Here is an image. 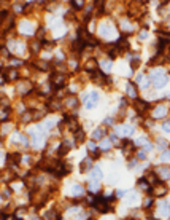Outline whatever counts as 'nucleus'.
<instances>
[{
	"label": "nucleus",
	"mask_w": 170,
	"mask_h": 220,
	"mask_svg": "<svg viewBox=\"0 0 170 220\" xmlns=\"http://www.w3.org/2000/svg\"><path fill=\"white\" fill-rule=\"evenodd\" d=\"M51 84H53L56 89H60L65 84L64 75H62V73H53V77H51Z\"/></svg>",
	"instance_id": "f257e3e1"
},
{
	"label": "nucleus",
	"mask_w": 170,
	"mask_h": 220,
	"mask_svg": "<svg viewBox=\"0 0 170 220\" xmlns=\"http://www.w3.org/2000/svg\"><path fill=\"white\" fill-rule=\"evenodd\" d=\"M99 99H100L99 93H91L88 97H86V107H88V109H92V107H95V104L99 102Z\"/></svg>",
	"instance_id": "f03ea898"
},
{
	"label": "nucleus",
	"mask_w": 170,
	"mask_h": 220,
	"mask_svg": "<svg viewBox=\"0 0 170 220\" xmlns=\"http://www.w3.org/2000/svg\"><path fill=\"white\" fill-rule=\"evenodd\" d=\"M70 148H72V142H70V140H64V142L60 144V147H59L57 153H59V155L62 156V155L69 153V151H70Z\"/></svg>",
	"instance_id": "7ed1b4c3"
},
{
	"label": "nucleus",
	"mask_w": 170,
	"mask_h": 220,
	"mask_svg": "<svg viewBox=\"0 0 170 220\" xmlns=\"http://www.w3.org/2000/svg\"><path fill=\"white\" fill-rule=\"evenodd\" d=\"M80 169H81V172H88L89 169H92V161H91L89 158H84V160L80 163Z\"/></svg>",
	"instance_id": "20e7f679"
},
{
	"label": "nucleus",
	"mask_w": 170,
	"mask_h": 220,
	"mask_svg": "<svg viewBox=\"0 0 170 220\" xmlns=\"http://www.w3.org/2000/svg\"><path fill=\"white\" fill-rule=\"evenodd\" d=\"M97 67H99V62L94 58H91L88 62H86V69L91 70V72H95V70H97Z\"/></svg>",
	"instance_id": "39448f33"
},
{
	"label": "nucleus",
	"mask_w": 170,
	"mask_h": 220,
	"mask_svg": "<svg viewBox=\"0 0 170 220\" xmlns=\"http://www.w3.org/2000/svg\"><path fill=\"white\" fill-rule=\"evenodd\" d=\"M165 83H167V80H165V77H162V75L153 80V84H154L156 88H162V86H165Z\"/></svg>",
	"instance_id": "423d86ee"
},
{
	"label": "nucleus",
	"mask_w": 170,
	"mask_h": 220,
	"mask_svg": "<svg viewBox=\"0 0 170 220\" xmlns=\"http://www.w3.org/2000/svg\"><path fill=\"white\" fill-rule=\"evenodd\" d=\"M105 134H107L105 129L97 128V129H95V131L92 132V137H94V139H104V137H105Z\"/></svg>",
	"instance_id": "0eeeda50"
},
{
	"label": "nucleus",
	"mask_w": 170,
	"mask_h": 220,
	"mask_svg": "<svg viewBox=\"0 0 170 220\" xmlns=\"http://www.w3.org/2000/svg\"><path fill=\"white\" fill-rule=\"evenodd\" d=\"M135 109L143 112L145 109H148V104L145 102V100H140V99H135Z\"/></svg>",
	"instance_id": "6e6552de"
},
{
	"label": "nucleus",
	"mask_w": 170,
	"mask_h": 220,
	"mask_svg": "<svg viewBox=\"0 0 170 220\" xmlns=\"http://www.w3.org/2000/svg\"><path fill=\"white\" fill-rule=\"evenodd\" d=\"M127 93H129V96H132V97L137 96V88H135V84L132 81H127Z\"/></svg>",
	"instance_id": "1a4fd4ad"
},
{
	"label": "nucleus",
	"mask_w": 170,
	"mask_h": 220,
	"mask_svg": "<svg viewBox=\"0 0 170 220\" xmlns=\"http://www.w3.org/2000/svg\"><path fill=\"white\" fill-rule=\"evenodd\" d=\"M165 112H167L165 105H159V107H157V109L154 110V116H156V118H161V116L165 115Z\"/></svg>",
	"instance_id": "9d476101"
},
{
	"label": "nucleus",
	"mask_w": 170,
	"mask_h": 220,
	"mask_svg": "<svg viewBox=\"0 0 170 220\" xmlns=\"http://www.w3.org/2000/svg\"><path fill=\"white\" fill-rule=\"evenodd\" d=\"M118 132L124 134V136H127V134H132L134 132V129H132V126H122V128H118Z\"/></svg>",
	"instance_id": "9b49d317"
},
{
	"label": "nucleus",
	"mask_w": 170,
	"mask_h": 220,
	"mask_svg": "<svg viewBox=\"0 0 170 220\" xmlns=\"http://www.w3.org/2000/svg\"><path fill=\"white\" fill-rule=\"evenodd\" d=\"M91 177H92L94 180H99V179H102V171L99 167H94L92 171H91Z\"/></svg>",
	"instance_id": "f8f14e48"
},
{
	"label": "nucleus",
	"mask_w": 170,
	"mask_h": 220,
	"mask_svg": "<svg viewBox=\"0 0 170 220\" xmlns=\"http://www.w3.org/2000/svg\"><path fill=\"white\" fill-rule=\"evenodd\" d=\"M65 105L70 107V109H72V107H76L78 105V99L76 97H67L65 99Z\"/></svg>",
	"instance_id": "ddd939ff"
},
{
	"label": "nucleus",
	"mask_w": 170,
	"mask_h": 220,
	"mask_svg": "<svg viewBox=\"0 0 170 220\" xmlns=\"http://www.w3.org/2000/svg\"><path fill=\"white\" fill-rule=\"evenodd\" d=\"M116 45H118V48H121V49H127L129 48V42H126V38H119V40L116 42Z\"/></svg>",
	"instance_id": "4468645a"
},
{
	"label": "nucleus",
	"mask_w": 170,
	"mask_h": 220,
	"mask_svg": "<svg viewBox=\"0 0 170 220\" xmlns=\"http://www.w3.org/2000/svg\"><path fill=\"white\" fill-rule=\"evenodd\" d=\"M154 187H156V195L157 196H164V195H165V187L161 185V182L157 183V185H154Z\"/></svg>",
	"instance_id": "2eb2a0df"
},
{
	"label": "nucleus",
	"mask_w": 170,
	"mask_h": 220,
	"mask_svg": "<svg viewBox=\"0 0 170 220\" xmlns=\"http://www.w3.org/2000/svg\"><path fill=\"white\" fill-rule=\"evenodd\" d=\"M75 139H76V142H83L84 140V131L83 129H76L75 131Z\"/></svg>",
	"instance_id": "dca6fc26"
},
{
	"label": "nucleus",
	"mask_w": 170,
	"mask_h": 220,
	"mask_svg": "<svg viewBox=\"0 0 170 220\" xmlns=\"http://www.w3.org/2000/svg\"><path fill=\"white\" fill-rule=\"evenodd\" d=\"M59 109H60V100H56L54 99L53 102H49V110L54 112V110H59Z\"/></svg>",
	"instance_id": "f3484780"
},
{
	"label": "nucleus",
	"mask_w": 170,
	"mask_h": 220,
	"mask_svg": "<svg viewBox=\"0 0 170 220\" xmlns=\"http://www.w3.org/2000/svg\"><path fill=\"white\" fill-rule=\"evenodd\" d=\"M8 160H10V161H13L14 164H19V163H21V156H19L18 153H14V155H8Z\"/></svg>",
	"instance_id": "a211bd4d"
},
{
	"label": "nucleus",
	"mask_w": 170,
	"mask_h": 220,
	"mask_svg": "<svg viewBox=\"0 0 170 220\" xmlns=\"http://www.w3.org/2000/svg\"><path fill=\"white\" fill-rule=\"evenodd\" d=\"M30 49H32V53H37L40 49V42H37V40L30 42Z\"/></svg>",
	"instance_id": "6ab92c4d"
},
{
	"label": "nucleus",
	"mask_w": 170,
	"mask_h": 220,
	"mask_svg": "<svg viewBox=\"0 0 170 220\" xmlns=\"http://www.w3.org/2000/svg\"><path fill=\"white\" fill-rule=\"evenodd\" d=\"M83 46H84V43L81 40H76L75 43H73V49H76V51H81Z\"/></svg>",
	"instance_id": "aec40b11"
},
{
	"label": "nucleus",
	"mask_w": 170,
	"mask_h": 220,
	"mask_svg": "<svg viewBox=\"0 0 170 220\" xmlns=\"http://www.w3.org/2000/svg\"><path fill=\"white\" fill-rule=\"evenodd\" d=\"M159 174L164 179H168V167H159Z\"/></svg>",
	"instance_id": "412c9836"
},
{
	"label": "nucleus",
	"mask_w": 170,
	"mask_h": 220,
	"mask_svg": "<svg viewBox=\"0 0 170 220\" xmlns=\"http://www.w3.org/2000/svg\"><path fill=\"white\" fill-rule=\"evenodd\" d=\"M73 5V8H76V10H81L84 7V2H81V0H78V2H72Z\"/></svg>",
	"instance_id": "4be33fe9"
},
{
	"label": "nucleus",
	"mask_w": 170,
	"mask_h": 220,
	"mask_svg": "<svg viewBox=\"0 0 170 220\" xmlns=\"http://www.w3.org/2000/svg\"><path fill=\"white\" fill-rule=\"evenodd\" d=\"M10 78H16V72H14L13 69H11V70L7 73V75H5V80H7V81H10Z\"/></svg>",
	"instance_id": "5701e85b"
},
{
	"label": "nucleus",
	"mask_w": 170,
	"mask_h": 220,
	"mask_svg": "<svg viewBox=\"0 0 170 220\" xmlns=\"http://www.w3.org/2000/svg\"><path fill=\"white\" fill-rule=\"evenodd\" d=\"M138 64H140V59L138 58H135V59H132V62H130V67H132V70H135L138 67Z\"/></svg>",
	"instance_id": "b1692460"
},
{
	"label": "nucleus",
	"mask_w": 170,
	"mask_h": 220,
	"mask_svg": "<svg viewBox=\"0 0 170 220\" xmlns=\"http://www.w3.org/2000/svg\"><path fill=\"white\" fill-rule=\"evenodd\" d=\"M137 199H138V196L135 195V193H132V195H130L129 198H127V202H129V204H130V202H135V201H137Z\"/></svg>",
	"instance_id": "393cba45"
},
{
	"label": "nucleus",
	"mask_w": 170,
	"mask_h": 220,
	"mask_svg": "<svg viewBox=\"0 0 170 220\" xmlns=\"http://www.w3.org/2000/svg\"><path fill=\"white\" fill-rule=\"evenodd\" d=\"M73 193H78V195H80V193H83V188L80 187V185H75V187H73Z\"/></svg>",
	"instance_id": "a878e982"
},
{
	"label": "nucleus",
	"mask_w": 170,
	"mask_h": 220,
	"mask_svg": "<svg viewBox=\"0 0 170 220\" xmlns=\"http://www.w3.org/2000/svg\"><path fill=\"white\" fill-rule=\"evenodd\" d=\"M102 144H104V145H102V150H108L110 148V142H108V140H105V142H102Z\"/></svg>",
	"instance_id": "bb28decb"
},
{
	"label": "nucleus",
	"mask_w": 170,
	"mask_h": 220,
	"mask_svg": "<svg viewBox=\"0 0 170 220\" xmlns=\"http://www.w3.org/2000/svg\"><path fill=\"white\" fill-rule=\"evenodd\" d=\"M162 128H164V131H165V132H168V120L164 123V126H162Z\"/></svg>",
	"instance_id": "cd10ccee"
},
{
	"label": "nucleus",
	"mask_w": 170,
	"mask_h": 220,
	"mask_svg": "<svg viewBox=\"0 0 170 220\" xmlns=\"http://www.w3.org/2000/svg\"><path fill=\"white\" fill-rule=\"evenodd\" d=\"M138 160H145V153H143V151H140V153H138Z\"/></svg>",
	"instance_id": "c85d7f7f"
},
{
	"label": "nucleus",
	"mask_w": 170,
	"mask_h": 220,
	"mask_svg": "<svg viewBox=\"0 0 170 220\" xmlns=\"http://www.w3.org/2000/svg\"><path fill=\"white\" fill-rule=\"evenodd\" d=\"M88 147H89L91 150H94V148H95V145H94V142H89V145H88Z\"/></svg>",
	"instance_id": "c756f323"
},
{
	"label": "nucleus",
	"mask_w": 170,
	"mask_h": 220,
	"mask_svg": "<svg viewBox=\"0 0 170 220\" xmlns=\"http://www.w3.org/2000/svg\"><path fill=\"white\" fill-rule=\"evenodd\" d=\"M146 35H148L146 32H141V33H140V38H146Z\"/></svg>",
	"instance_id": "7c9ffc66"
}]
</instances>
